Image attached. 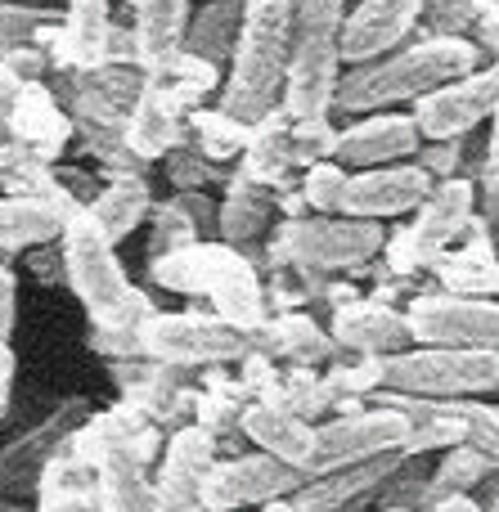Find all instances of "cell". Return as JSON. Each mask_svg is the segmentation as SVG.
<instances>
[{"mask_svg":"<svg viewBox=\"0 0 499 512\" xmlns=\"http://www.w3.org/2000/svg\"><path fill=\"white\" fill-rule=\"evenodd\" d=\"M482 68V45L473 36H423L414 45L383 54V59L356 63L338 81V113H383V108L410 104V99L432 95L437 86L455 77H468Z\"/></svg>","mask_w":499,"mask_h":512,"instance_id":"6da1fadb","label":"cell"},{"mask_svg":"<svg viewBox=\"0 0 499 512\" xmlns=\"http://www.w3.org/2000/svg\"><path fill=\"white\" fill-rule=\"evenodd\" d=\"M293 59V0H248L243 32L221 86V108L243 126H257L284 108Z\"/></svg>","mask_w":499,"mask_h":512,"instance_id":"7a4b0ae2","label":"cell"},{"mask_svg":"<svg viewBox=\"0 0 499 512\" xmlns=\"http://www.w3.org/2000/svg\"><path fill=\"white\" fill-rule=\"evenodd\" d=\"M153 283L171 292H189V297H207L212 301V315L230 319V324L257 333L270 319V297L266 283L257 279V265L248 261L243 248L230 243H189L180 252H167L158 261H149Z\"/></svg>","mask_w":499,"mask_h":512,"instance_id":"3957f363","label":"cell"},{"mask_svg":"<svg viewBox=\"0 0 499 512\" xmlns=\"http://www.w3.org/2000/svg\"><path fill=\"white\" fill-rule=\"evenodd\" d=\"M63 270H68V288L81 301L90 324H113V328H140L153 315L149 297L131 283V274L117 261V243L90 221V212H77L63 230Z\"/></svg>","mask_w":499,"mask_h":512,"instance_id":"277c9868","label":"cell"},{"mask_svg":"<svg viewBox=\"0 0 499 512\" xmlns=\"http://www.w3.org/2000/svg\"><path fill=\"white\" fill-rule=\"evenodd\" d=\"M342 27H347V0H293V59L284 90L293 122L329 117L338 104Z\"/></svg>","mask_w":499,"mask_h":512,"instance_id":"5b68a950","label":"cell"},{"mask_svg":"<svg viewBox=\"0 0 499 512\" xmlns=\"http://www.w3.org/2000/svg\"><path fill=\"white\" fill-rule=\"evenodd\" d=\"M378 252H387V225L365 221V216H284L270 230L266 256L275 265H297L311 274H338L360 270Z\"/></svg>","mask_w":499,"mask_h":512,"instance_id":"8992f818","label":"cell"},{"mask_svg":"<svg viewBox=\"0 0 499 512\" xmlns=\"http://www.w3.org/2000/svg\"><path fill=\"white\" fill-rule=\"evenodd\" d=\"M140 337L149 360L176 364V369H225V364H243L257 351L248 328L230 324L212 310L207 315L203 310H176V315L153 310L140 324Z\"/></svg>","mask_w":499,"mask_h":512,"instance_id":"52a82bcc","label":"cell"},{"mask_svg":"<svg viewBox=\"0 0 499 512\" xmlns=\"http://www.w3.org/2000/svg\"><path fill=\"white\" fill-rule=\"evenodd\" d=\"M499 387V351H459V346H410L383 360V391L428 400H464Z\"/></svg>","mask_w":499,"mask_h":512,"instance_id":"ba28073f","label":"cell"},{"mask_svg":"<svg viewBox=\"0 0 499 512\" xmlns=\"http://www.w3.org/2000/svg\"><path fill=\"white\" fill-rule=\"evenodd\" d=\"M401 450L410 454V418L405 409L374 400V409H347V414H333L329 423H315V450L306 463V477Z\"/></svg>","mask_w":499,"mask_h":512,"instance_id":"9c48e42d","label":"cell"},{"mask_svg":"<svg viewBox=\"0 0 499 512\" xmlns=\"http://www.w3.org/2000/svg\"><path fill=\"white\" fill-rule=\"evenodd\" d=\"M473 207H477V185L464 176L437 180L432 194L423 198L414 225H405L396 239H387V261L396 270H419L446 256V248L455 239H464V230L473 225Z\"/></svg>","mask_w":499,"mask_h":512,"instance_id":"30bf717a","label":"cell"},{"mask_svg":"<svg viewBox=\"0 0 499 512\" xmlns=\"http://www.w3.org/2000/svg\"><path fill=\"white\" fill-rule=\"evenodd\" d=\"M414 346H459V351H499V301L459 297V292H423L410 301Z\"/></svg>","mask_w":499,"mask_h":512,"instance_id":"8fae6325","label":"cell"},{"mask_svg":"<svg viewBox=\"0 0 499 512\" xmlns=\"http://www.w3.org/2000/svg\"><path fill=\"white\" fill-rule=\"evenodd\" d=\"M86 418H90V405L81 396L59 400V409H50L36 427H27L14 441L0 445V495L14 499V495H27V490H41V477L72 445V436L86 427Z\"/></svg>","mask_w":499,"mask_h":512,"instance_id":"7c38bea8","label":"cell"},{"mask_svg":"<svg viewBox=\"0 0 499 512\" xmlns=\"http://www.w3.org/2000/svg\"><path fill=\"white\" fill-rule=\"evenodd\" d=\"M306 486V472L293 463L275 459V454H234V459H216L203 486V508L207 512H239V508H261L275 499H293Z\"/></svg>","mask_w":499,"mask_h":512,"instance_id":"4fadbf2b","label":"cell"},{"mask_svg":"<svg viewBox=\"0 0 499 512\" xmlns=\"http://www.w3.org/2000/svg\"><path fill=\"white\" fill-rule=\"evenodd\" d=\"M495 108H499V59H491L486 68H473L468 77L446 81L432 95L414 99V122H419L423 140H464L486 117H495Z\"/></svg>","mask_w":499,"mask_h":512,"instance_id":"5bb4252c","label":"cell"},{"mask_svg":"<svg viewBox=\"0 0 499 512\" xmlns=\"http://www.w3.org/2000/svg\"><path fill=\"white\" fill-rule=\"evenodd\" d=\"M216 432L203 423H185L167 436L162 459L153 463V499L158 512H207L203 486L216 468Z\"/></svg>","mask_w":499,"mask_h":512,"instance_id":"9a60e30c","label":"cell"},{"mask_svg":"<svg viewBox=\"0 0 499 512\" xmlns=\"http://www.w3.org/2000/svg\"><path fill=\"white\" fill-rule=\"evenodd\" d=\"M437 180L419 167V162H392V167H369L351 171L347 185V216H365V221H392V216L419 212L423 198L432 194Z\"/></svg>","mask_w":499,"mask_h":512,"instance_id":"2e32d148","label":"cell"},{"mask_svg":"<svg viewBox=\"0 0 499 512\" xmlns=\"http://www.w3.org/2000/svg\"><path fill=\"white\" fill-rule=\"evenodd\" d=\"M329 333L338 351H351L360 360H387L414 346V328L405 310H392L383 301H342L329 319Z\"/></svg>","mask_w":499,"mask_h":512,"instance_id":"e0dca14e","label":"cell"},{"mask_svg":"<svg viewBox=\"0 0 499 512\" xmlns=\"http://www.w3.org/2000/svg\"><path fill=\"white\" fill-rule=\"evenodd\" d=\"M423 9H428V0H360L342 27V63L356 68V63L401 50L405 36L423 18Z\"/></svg>","mask_w":499,"mask_h":512,"instance_id":"ac0fdd59","label":"cell"},{"mask_svg":"<svg viewBox=\"0 0 499 512\" xmlns=\"http://www.w3.org/2000/svg\"><path fill=\"white\" fill-rule=\"evenodd\" d=\"M189 113L194 108L185 104V95L167 77H149V86L140 90L131 117H126V144L144 162L167 158L171 149H180L189 140Z\"/></svg>","mask_w":499,"mask_h":512,"instance_id":"d6986e66","label":"cell"},{"mask_svg":"<svg viewBox=\"0 0 499 512\" xmlns=\"http://www.w3.org/2000/svg\"><path fill=\"white\" fill-rule=\"evenodd\" d=\"M423 149V131L414 122V113H365L360 122H351L338 140V162L342 167H392V162H410Z\"/></svg>","mask_w":499,"mask_h":512,"instance_id":"ffe728a7","label":"cell"},{"mask_svg":"<svg viewBox=\"0 0 499 512\" xmlns=\"http://www.w3.org/2000/svg\"><path fill=\"white\" fill-rule=\"evenodd\" d=\"M410 454H378V459H365V463H347V468H333V472H320V477H306V486L297 490V504L306 512H347L351 504H365L369 495L392 481V472Z\"/></svg>","mask_w":499,"mask_h":512,"instance_id":"44dd1931","label":"cell"},{"mask_svg":"<svg viewBox=\"0 0 499 512\" xmlns=\"http://www.w3.org/2000/svg\"><path fill=\"white\" fill-rule=\"evenodd\" d=\"M243 441H252L257 450L275 454V459L293 463V468L306 472L311 463V450H315V423L293 409L275 405V400H248L243 409Z\"/></svg>","mask_w":499,"mask_h":512,"instance_id":"7402d4cb","label":"cell"},{"mask_svg":"<svg viewBox=\"0 0 499 512\" xmlns=\"http://www.w3.org/2000/svg\"><path fill=\"white\" fill-rule=\"evenodd\" d=\"M194 0H131L135 9V45L149 72H167L185 54V32L194 18Z\"/></svg>","mask_w":499,"mask_h":512,"instance_id":"603a6c76","label":"cell"},{"mask_svg":"<svg viewBox=\"0 0 499 512\" xmlns=\"http://www.w3.org/2000/svg\"><path fill=\"white\" fill-rule=\"evenodd\" d=\"M275 207H279L275 189L261 185V180H252L243 167L230 171V176H225V198H221V230H216L221 243L248 252L261 234L275 230V225H270Z\"/></svg>","mask_w":499,"mask_h":512,"instance_id":"cb8c5ba5","label":"cell"},{"mask_svg":"<svg viewBox=\"0 0 499 512\" xmlns=\"http://www.w3.org/2000/svg\"><path fill=\"white\" fill-rule=\"evenodd\" d=\"M81 207L59 203V198H27V194H9L0 198V252H27L36 243H54L63 239L68 221Z\"/></svg>","mask_w":499,"mask_h":512,"instance_id":"d4e9b609","label":"cell"},{"mask_svg":"<svg viewBox=\"0 0 499 512\" xmlns=\"http://www.w3.org/2000/svg\"><path fill=\"white\" fill-rule=\"evenodd\" d=\"M72 131H77L72 113H63L59 99H54L50 90L41 86V81H32V86L18 95L14 122H9V135H14V140L23 144L27 153H36V158L54 162V158L63 153V144H68Z\"/></svg>","mask_w":499,"mask_h":512,"instance_id":"484cf974","label":"cell"},{"mask_svg":"<svg viewBox=\"0 0 499 512\" xmlns=\"http://www.w3.org/2000/svg\"><path fill=\"white\" fill-rule=\"evenodd\" d=\"M261 355H279V360L297 364V369H311V364H324L329 355H338V342H333L329 328H320L311 315L302 310H279L275 319L252 333Z\"/></svg>","mask_w":499,"mask_h":512,"instance_id":"4316f807","label":"cell"},{"mask_svg":"<svg viewBox=\"0 0 499 512\" xmlns=\"http://www.w3.org/2000/svg\"><path fill=\"white\" fill-rule=\"evenodd\" d=\"M239 167L270 189L293 185L297 153H293V117H288V108H275L270 117H261V122L252 126V140H248V149H243Z\"/></svg>","mask_w":499,"mask_h":512,"instance_id":"83f0119b","label":"cell"},{"mask_svg":"<svg viewBox=\"0 0 499 512\" xmlns=\"http://www.w3.org/2000/svg\"><path fill=\"white\" fill-rule=\"evenodd\" d=\"M86 212H90V221L108 234V243L131 239V234L153 216L149 176H113L108 185H99L95 203H90Z\"/></svg>","mask_w":499,"mask_h":512,"instance_id":"f1b7e54d","label":"cell"},{"mask_svg":"<svg viewBox=\"0 0 499 512\" xmlns=\"http://www.w3.org/2000/svg\"><path fill=\"white\" fill-rule=\"evenodd\" d=\"M243 14H248V0H203V9L189 18L185 50L216 63V68L230 63L234 45H239V32H243Z\"/></svg>","mask_w":499,"mask_h":512,"instance_id":"f546056e","label":"cell"},{"mask_svg":"<svg viewBox=\"0 0 499 512\" xmlns=\"http://www.w3.org/2000/svg\"><path fill=\"white\" fill-rule=\"evenodd\" d=\"M482 225L486 221L473 216V225L464 230V239H473V243L455 256H441V283H446V292H459V297H499V261Z\"/></svg>","mask_w":499,"mask_h":512,"instance_id":"4dcf8cb0","label":"cell"},{"mask_svg":"<svg viewBox=\"0 0 499 512\" xmlns=\"http://www.w3.org/2000/svg\"><path fill=\"white\" fill-rule=\"evenodd\" d=\"M495 459L491 454H482L477 445H450V454L437 463V472L428 477V495H423V508L437 512L446 499L455 495H473L477 486H482L486 477H491Z\"/></svg>","mask_w":499,"mask_h":512,"instance_id":"1f68e13d","label":"cell"},{"mask_svg":"<svg viewBox=\"0 0 499 512\" xmlns=\"http://www.w3.org/2000/svg\"><path fill=\"white\" fill-rule=\"evenodd\" d=\"M248 140H252V126H243L225 108H194L189 113V144H198L212 162L239 158L248 149Z\"/></svg>","mask_w":499,"mask_h":512,"instance_id":"d6a6232c","label":"cell"},{"mask_svg":"<svg viewBox=\"0 0 499 512\" xmlns=\"http://www.w3.org/2000/svg\"><path fill=\"white\" fill-rule=\"evenodd\" d=\"M59 23L54 9H36V5H14V0H0V59L27 45H41V36Z\"/></svg>","mask_w":499,"mask_h":512,"instance_id":"836d02e7","label":"cell"},{"mask_svg":"<svg viewBox=\"0 0 499 512\" xmlns=\"http://www.w3.org/2000/svg\"><path fill=\"white\" fill-rule=\"evenodd\" d=\"M297 185H302V198H306V207H311V212H320V216H338L342 207H347L351 171L342 167L338 158H329V162H315V167H306Z\"/></svg>","mask_w":499,"mask_h":512,"instance_id":"e575fe53","label":"cell"},{"mask_svg":"<svg viewBox=\"0 0 499 512\" xmlns=\"http://www.w3.org/2000/svg\"><path fill=\"white\" fill-rule=\"evenodd\" d=\"M198 239H203V230H198V221L176 203V198H171V203H162V207H153L149 261H158V256H167V252L189 248V243H198Z\"/></svg>","mask_w":499,"mask_h":512,"instance_id":"d590c367","label":"cell"},{"mask_svg":"<svg viewBox=\"0 0 499 512\" xmlns=\"http://www.w3.org/2000/svg\"><path fill=\"white\" fill-rule=\"evenodd\" d=\"M450 414L459 418V432H464V445H477L482 454H491L499 463V409L477 405V400H450Z\"/></svg>","mask_w":499,"mask_h":512,"instance_id":"8d00e7d4","label":"cell"},{"mask_svg":"<svg viewBox=\"0 0 499 512\" xmlns=\"http://www.w3.org/2000/svg\"><path fill=\"white\" fill-rule=\"evenodd\" d=\"M338 140L342 131L329 122V117H306V122H293V153L297 167H315V162L338 158Z\"/></svg>","mask_w":499,"mask_h":512,"instance_id":"74e56055","label":"cell"},{"mask_svg":"<svg viewBox=\"0 0 499 512\" xmlns=\"http://www.w3.org/2000/svg\"><path fill=\"white\" fill-rule=\"evenodd\" d=\"M162 162H167V180L176 189H207L216 176H225L221 162H212L198 144H189V140L180 144V149H171Z\"/></svg>","mask_w":499,"mask_h":512,"instance_id":"f35d334b","label":"cell"},{"mask_svg":"<svg viewBox=\"0 0 499 512\" xmlns=\"http://www.w3.org/2000/svg\"><path fill=\"white\" fill-rule=\"evenodd\" d=\"M486 5L491 0H428L423 18H428L432 36H468V32H477Z\"/></svg>","mask_w":499,"mask_h":512,"instance_id":"ab89813d","label":"cell"},{"mask_svg":"<svg viewBox=\"0 0 499 512\" xmlns=\"http://www.w3.org/2000/svg\"><path fill=\"white\" fill-rule=\"evenodd\" d=\"M90 351L104 355L108 364H117V360H140V355H144V337H140V328L90 324Z\"/></svg>","mask_w":499,"mask_h":512,"instance_id":"60d3db41","label":"cell"},{"mask_svg":"<svg viewBox=\"0 0 499 512\" xmlns=\"http://www.w3.org/2000/svg\"><path fill=\"white\" fill-rule=\"evenodd\" d=\"M482 207H486V225H499V108L491 117V140H486V158H482Z\"/></svg>","mask_w":499,"mask_h":512,"instance_id":"b9f144b4","label":"cell"},{"mask_svg":"<svg viewBox=\"0 0 499 512\" xmlns=\"http://www.w3.org/2000/svg\"><path fill=\"white\" fill-rule=\"evenodd\" d=\"M414 162H419L432 180H450L459 167V140H423V149Z\"/></svg>","mask_w":499,"mask_h":512,"instance_id":"7bdbcfd3","label":"cell"},{"mask_svg":"<svg viewBox=\"0 0 499 512\" xmlns=\"http://www.w3.org/2000/svg\"><path fill=\"white\" fill-rule=\"evenodd\" d=\"M32 252V261H27V270L36 274L41 283H59V279H68V270H63V243L59 248H45V243H36V248H27Z\"/></svg>","mask_w":499,"mask_h":512,"instance_id":"ee69618b","label":"cell"},{"mask_svg":"<svg viewBox=\"0 0 499 512\" xmlns=\"http://www.w3.org/2000/svg\"><path fill=\"white\" fill-rule=\"evenodd\" d=\"M14 310H18V279L9 265H0V342L14 333Z\"/></svg>","mask_w":499,"mask_h":512,"instance_id":"f6af8a7d","label":"cell"},{"mask_svg":"<svg viewBox=\"0 0 499 512\" xmlns=\"http://www.w3.org/2000/svg\"><path fill=\"white\" fill-rule=\"evenodd\" d=\"M14 373H18L14 346H9V342H0V418L9 414V400H14Z\"/></svg>","mask_w":499,"mask_h":512,"instance_id":"bcb514c9","label":"cell"},{"mask_svg":"<svg viewBox=\"0 0 499 512\" xmlns=\"http://www.w3.org/2000/svg\"><path fill=\"white\" fill-rule=\"evenodd\" d=\"M477 45H482L491 59H499V0H491L486 5V14H482V23H477Z\"/></svg>","mask_w":499,"mask_h":512,"instance_id":"7dc6e473","label":"cell"},{"mask_svg":"<svg viewBox=\"0 0 499 512\" xmlns=\"http://www.w3.org/2000/svg\"><path fill=\"white\" fill-rule=\"evenodd\" d=\"M36 512H104L99 499H41Z\"/></svg>","mask_w":499,"mask_h":512,"instance_id":"c3c4849f","label":"cell"},{"mask_svg":"<svg viewBox=\"0 0 499 512\" xmlns=\"http://www.w3.org/2000/svg\"><path fill=\"white\" fill-rule=\"evenodd\" d=\"M437 512H491V508H482L473 495H455V499H446Z\"/></svg>","mask_w":499,"mask_h":512,"instance_id":"681fc988","label":"cell"},{"mask_svg":"<svg viewBox=\"0 0 499 512\" xmlns=\"http://www.w3.org/2000/svg\"><path fill=\"white\" fill-rule=\"evenodd\" d=\"M261 512H306L297 499H275V504H261Z\"/></svg>","mask_w":499,"mask_h":512,"instance_id":"f907efd6","label":"cell"},{"mask_svg":"<svg viewBox=\"0 0 499 512\" xmlns=\"http://www.w3.org/2000/svg\"><path fill=\"white\" fill-rule=\"evenodd\" d=\"M0 512H23V508H18L14 499H5V495H0Z\"/></svg>","mask_w":499,"mask_h":512,"instance_id":"816d5d0a","label":"cell"},{"mask_svg":"<svg viewBox=\"0 0 499 512\" xmlns=\"http://www.w3.org/2000/svg\"><path fill=\"white\" fill-rule=\"evenodd\" d=\"M378 512H414V508H378Z\"/></svg>","mask_w":499,"mask_h":512,"instance_id":"f5cc1de1","label":"cell"},{"mask_svg":"<svg viewBox=\"0 0 499 512\" xmlns=\"http://www.w3.org/2000/svg\"><path fill=\"white\" fill-rule=\"evenodd\" d=\"M491 512H499V499H491Z\"/></svg>","mask_w":499,"mask_h":512,"instance_id":"db71d44e","label":"cell"}]
</instances>
